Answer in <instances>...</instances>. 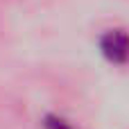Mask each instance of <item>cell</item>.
I'll use <instances>...</instances> for the list:
<instances>
[{
    "mask_svg": "<svg viewBox=\"0 0 129 129\" xmlns=\"http://www.w3.org/2000/svg\"><path fill=\"white\" fill-rule=\"evenodd\" d=\"M100 52L111 63H127L129 61V32L127 29H107L100 36Z\"/></svg>",
    "mask_w": 129,
    "mask_h": 129,
    "instance_id": "obj_1",
    "label": "cell"
},
{
    "mask_svg": "<svg viewBox=\"0 0 129 129\" xmlns=\"http://www.w3.org/2000/svg\"><path fill=\"white\" fill-rule=\"evenodd\" d=\"M43 125H45V129H75L68 120H63L59 116H52V113L43 118Z\"/></svg>",
    "mask_w": 129,
    "mask_h": 129,
    "instance_id": "obj_2",
    "label": "cell"
}]
</instances>
